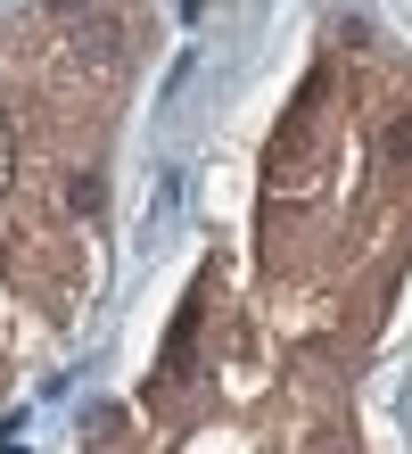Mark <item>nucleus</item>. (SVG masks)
<instances>
[{
  "mask_svg": "<svg viewBox=\"0 0 412 454\" xmlns=\"http://www.w3.org/2000/svg\"><path fill=\"white\" fill-rule=\"evenodd\" d=\"M82 59H91V67H124V25H107V17H91V25H82Z\"/></svg>",
  "mask_w": 412,
  "mask_h": 454,
  "instance_id": "nucleus-1",
  "label": "nucleus"
},
{
  "mask_svg": "<svg viewBox=\"0 0 412 454\" xmlns=\"http://www.w3.org/2000/svg\"><path fill=\"white\" fill-rule=\"evenodd\" d=\"M379 149H388V157H404V166H412V116H388V124H379Z\"/></svg>",
  "mask_w": 412,
  "mask_h": 454,
  "instance_id": "nucleus-2",
  "label": "nucleus"
},
{
  "mask_svg": "<svg viewBox=\"0 0 412 454\" xmlns=\"http://www.w3.org/2000/svg\"><path fill=\"white\" fill-rule=\"evenodd\" d=\"M66 207H74V215H99V174H74L66 182Z\"/></svg>",
  "mask_w": 412,
  "mask_h": 454,
  "instance_id": "nucleus-3",
  "label": "nucleus"
},
{
  "mask_svg": "<svg viewBox=\"0 0 412 454\" xmlns=\"http://www.w3.org/2000/svg\"><path fill=\"white\" fill-rule=\"evenodd\" d=\"M82 9H91V0H50V17H82Z\"/></svg>",
  "mask_w": 412,
  "mask_h": 454,
  "instance_id": "nucleus-4",
  "label": "nucleus"
}]
</instances>
